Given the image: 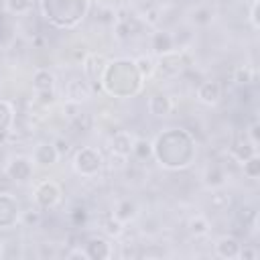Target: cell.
Segmentation results:
<instances>
[{
  "label": "cell",
  "mask_w": 260,
  "mask_h": 260,
  "mask_svg": "<svg viewBox=\"0 0 260 260\" xmlns=\"http://www.w3.org/2000/svg\"><path fill=\"white\" fill-rule=\"evenodd\" d=\"M195 154V138L189 130L183 128H167L152 142V156L167 171H183L191 167Z\"/></svg>",
  "instance_id": "6da1fadb"
},
{
  "label": "cell",
  "mask_w": 260,
  "mask_h": 260,
  "mask_svg": "<svg viewBox=\"0 0 260 260\" xmlns=\"http://www.w3.org/2000/svg\"><path fill=\"white\" fill-rule=\"evenodd\" d=\"M142 85H144V77L140 75L134 59L118 57L106 61L100 75V89H104L108 95L120 100L134 98L142 91Z\"/></svg>",
  "instance_id": "7a4b0ae2"
},
{
  "label": "cell",
  "mask_w": 260,
  "mask_h": 260,
  "mask_svg": "<svg viewBox=\"0 0 260 260\" xmlns=\"http://www.w3.org/2000/svg\"><path fill=\"white\" fill-rule=\"evenodd\" d=\"M45 20L61 30L75 28L89 12V0H39Z\"/></svg>",
  "instance_id": "3957f363"
},
{
  "label": "cell",
  "mask_w": 260,
  "mask_h": 260,
  "mask_svg": "<svg viewBox=\"0 0 260 260\" xmlns=\"http://www.w3.org/2000/svg\"><path fill=\"white\" fill-rule=\"evenodd\" d=\"M71 165H73V171H75L79 177L91 179V177H95V175L102 171V167H104V156H102V152H100L98 148H93V146H81V148L75 150Z\"/></svg>",
  "instance_id": "277c9868"
},
{
  "label": "cell",
  "mask_w": 260,
  "mask_h": 260,
  "mask_svg": "<svg viewBox=\"0 0 260 260\" xmlns=\"http://www.w3.org/2000/svg\"><path fill=\"white\" fill-rule=\"evenodd\" d=\"M63 197L61 185L53 179H45L35 187V203L39 209H53L59 205Z\"/></svg>",
  "instance_id": "5b68a950"
},
{
  "label": "cell",
  "mask_w": 260,
  "mask_h": 260,
  "mask_svg": "<svg viewBox=\"0 0 260 260\" xmlns=\"http://www.w3.org/2000/svg\"><path fill=\"white\" fill-rule=\"evenodd\" d=\"M32 165H35L32 158H28L24 154H16L6 162L4 173L8 179H12L16 183H26L32 177Z\"/></svg>",
  "instance_id": "8992f818"
},
{
  "label": "cell",
  "mask_w": 260,
  "mask_h": 260,
  "mask_svg": "<svg viewBox=\"0 0 260 260\" xmlns=\"http://www.w3.org/2000/svg\"><path fill=\"white\" fill-rule=\"evenodd\" d=\"M20 221V205L16 197L0 193V230H10Z\"/></svg>",
  "instance_id": "52a82bcc"
},
{
  "label": "cell",
  "mask_w": 260,
  "mask_h": 260,
  "mask_svg": "<svg viewBox=\"0 0 260 260\" xmlns=\"http://www.w3.org/2000/svg\"><path fill=\"white\" fill-rule=\"evenodd\" d=\"M63 95L67 102H73V104H79V102H85L89 100L91 95V83L85 79V77H73L71 81H67V85L63 87Z\"/></svg>",
  "instance_id": "ba28073f"
},
{
  "label": "cell",
  "mask_w": 260,
  "mask_h": 260,
  "mask_svg": "<svg viewBox=\"0 0 260 260\" xmlns=\"http://www.w3.org/2000/svg\"><path fill=\"white\" fill-rule=\"evenodd\" d=\"M83 254H85V258H89V260H108V258H112L114 250H112V244H110L106 238L95 236V238H89V240L85 242Z\"/></svg>",
  "instance_id": "9c48e42d"
},
{
  "label": "cell",
  "mask_w": 260,
  "mask_h": 260,
  "mask_svg": "<svg viewBox=\"0 0 260 260\" xmlns=\"http://www.w3.org/2000/svg\"><path fill=\"white\" fill-rule=\"evenodd\" d=\"M59 152H57V148H55V144L53 142H39L35 148H32V162L35 165H39V167H53L57 160H59Z\"/></svg>",
  "instance_id": "30bf717a"
},
{
  "label": "cell",
  "mask_w": 260,
  "mask_h": 260,
  "mask_svg": "<svg viewBox=\"0 0 260 260\" xmlns=\"http://www.w3.org/2000/svg\"><path fill=\"white\" fill-rule=\"evenodd\" d=\"M106 57L104 55H98V53H91V55H87L85 59H83V65H81V69H83V77L89 81V83H98V87H100V75H102V69H104V65H106Z\"/></svg>",
  "instance_id": "8fae6325"
},
{
  "label": "cell",
  "mask_w": 260,
  "mask_h": 260,
  "mask_svg": "<svg viewBox=\"0 0 260 260\" xmlns=\"http://www.w3.org/2000/svg\"><path fill=\"white\" fill-rule=\"evenodd\" d=\"M195 95L201 104L205 106H215L219 100H221V85L217 81H201L195 89Z\"/></svg>",
  "instance_id": "7c38bea8"
},
{
  "label": "cell",
  "mask_w": 260,
  "mask_h": 260,
  "mask_svg": "<svg viewBox=\"0 0 260 260\" xmlns=\"http://www.w3.org/2000/svg\"><path fill=\"white\" fill-rule=\"evenodd\" d=\"M132 146H134V138L126 130H120L110 138V150L114 156L128 158L132 154Z\"/></svg>",
  "instance_id": "4fadbf2b"
},
{
  "label": "cell",
  "mask_w": 260,
  "mask_h": 260,
  "mask_svg": "<svg viewBox=\"0 0 260 260\" xmlns=\"http://www.w3.org/2000/svg\"><path fill=\"white\" fill-rule=\"evenodd\" d=\"M240 248H242V244L234 236H221L215 242V254L223 260H236L240 256Z\"/></svg>",
  "instance_id": "5bb4252c"
},
{
  "label": "cell",
  "mask_w": 260,
  "mask_h": 260,
  "mask_svg": "<svg viewBox=\"0 0 260 260\" xmlns=\"http://www.w3.org/2000/svg\"><path fill=\"white\" fill-rule=\"evenodd\" d=\"M150 47H152V51H154L158 57L177 51V49H175V37H173L171 32H167V30H156V32L152 35V39H150Z\"/></svg>",
  "instance_id": "9a60e30c"
},
{
  "label": "cell",
  "mask_w": 260,
  "mask_h": 260,
  "mask_svg": "<svg viewBox=\"0 0 260 260\" xmlns=\"http://www.w3.org/2000/svg\"><path fill=\"white\" fill-rule=\"evenodd\" d=\"M146 106H148V112H150L152 116H156V118H165V116H169L171 110H173V102H171V98L165 95V93H152V95L148 98Z\"/></svg>",
  "instance_id": "2e32d148"
},
{
  "label": "cell",
  "mask_w": 260,
  "mask_h": 260,
  "mask_svg": "<svg viewBox=\"0 0 260 260\" xmlns=\"http://www.w3.org/2000/svg\"><path fill=\"white\" fill-rule=\"evenodd\" d=\"M32 89L35 91H53L55 89V75L49 69H37L32 73Z\"/></svg>",
  "instance_id": "e0dca14e"
},
{
  "label": "cell",
  "mask_w": 260,
  "mask_h": 260,
  "mask_svg": "<svg viewBox=\"0 0 260 260\" xmlns=\"http://www.w3.org/2000/svg\"><path fill=\"white\" fill-rule=\"evenodd\" d=\"M256 152H258V146H254L250 140H238L232 144V156L240 162H244L246 158H250Z\"/></svg>",
  "instance_id": "ac0fdd59"
},
{
  "label": "cell",
  "mask_w": 260,
  "mask_h": 260,
  "mask_svg": "<svg viewBox=\"0 0 260 260\" xmlns=\"http://www.w3.org/2000/svg\"><path fill=\"white\" fill-rule=\"evenodd\" d=\"M114 217L120 219L122 223H128L130 219L136 217V203L130 201V199H122V201L116 205V209H114Z\"/></svg>",
  "instance_id": "d6986e66"
},
{
  "label": "cell",
  "mask_w": 260,
  "mask_h": 260,
  "mask_svg": "<svg viewBox=\"0 0 260 260\" xmlns=\"http://www.w3.org/2000/svg\"><path fill=\"white\" fill-rule=\"evenodd\" d=\"M14 124V108L10 102L0 100V136L6 134Z\"/></svg>",
  "instance_id": "ffe728a7"
},
{
  "label": "cell",
  "mask_w": 260,
  "mask_h": 260,
  "mask_svg": "<svg viewBox=\"0 0 260 260\" xmlns=\"http://www.w3.org/2000/svg\"><path fill=\"white\" fill-rule=\"evenodd\" d=\"M4 10L8 14H14V16H20V14H28L32 10V4L35 0H4Z\"/></svg>",
  "instance_id": "44dd1931"
},
{
  "label": "cell",
  "mask_w": 260,
  "mask_h": 260,
  "mask_svg": "<svg viewBox=\"0 0 260 260\" xmlns=\"http://www.w3.org/2000/svg\"><path fill=\"white\" fill-rule=\"evenodd\" d=\"M223 179H225V175H223V171L217 165L207 167V171H205V185L207 187H211V189L221 187L223 185Z\"/></svg>",
  "instance_id": "7402d4cb"
},
{
  "label": "cell",
  "mask_w": 260,
  "mask_h": 260,
  "mask_svg": "<svg viewBox=\"0 0 260 260\" xmlns=\"http://www.w3.org/2000/svg\"><path fill=\"white\" fill-rule=\"evenodd\" d=\"M242 169H244V175L248 179H258L260 177V156H258V152L252 154L250 158H246L242 162Z\"/></svg>",
  "instance_id": "603a6c76"
},
{
  "label": "cell",
  "mask_w": 260,
  "mask_h": 260,
  "mask_svg": "<svg viewBox=\"0 0 260 260\" xmlns=\"http://www.w3.org/2000/svg\"><path fill=\"white\" fill-rule=\"evenodd\" d=\"M189 232L193 234V236H205L207 232H209V221H207V217H203V215H195V217H191L189 219Z\"/></svg>",
  "instance_id": "cb8c5ba5"
},
{
  "label": "cell",
  "mask_w": 260,
  "mask_h": 260,
  "mask_svg": "<svg viewBox=\"0 0 260 260\" xmlns=\"http://www.w3.org/2000/svg\"><path fill=\"white\" fill-rule=\"evenodd\" d=\"M234 81L238 85H248L254 81V71L248 67V65H238L234 69Z\"/></svg>",
  "instance_id": "d4e9b609"
},
{
  "label": "cell",
  "mask_w": 260,
  "mask_h": 260,
  "mask_svg": "<svg viewBox=\"0 0 260 260\" xmlns=\"http://www.w3.org/2000/svg\"><path fill=\"white\" fill-rule=\"evenodd\" d=\"M132 154L134 156H138V158H148V156H152V142H148V140H144V138H138V140H134V146H132Z\"/></svg>",
  "instance_id": "484cf974"
},
{
  "label": "cell",
  "mask_w": 260,
  "mask_h": 260,
  "mask_svg": "<svg viewBox=\"0 0 260 260\" xmlns=\"http://www.w3.org/2000/svg\"><path fill=\"white\" fill-rule=\"evenodd\" d=\"M136 61V67H138V71H140V75L146 79V77H150L152 73H154V69H156V65H154V61L150 59V57H146V55H142V57H138V59H134Z\"/></svg>",
  "instance_id": "4316f807"
},
{
  "label": "cell",
  "mask_w": 260,
  "mask_h": 260,
  "mask_svg": "<svg viewBox=\"0 0 260 260\" xmlns=\"http://www.w3.org/2000/svg\"><path fill=\"white\" fill-rule=\"evenodd\" d=\"M122 228H124V223H122L120 219H116L114 215L106 221V232H108L110 236H120V234H122Z\"/></svg>",
  "instance_id": "83f0119b"
},
{
  "label": "cell",
  "mask_w": 260,
  "mask_h": 260,
  "mask_svg": "<svg viewBox=\"0 0 260 260\" xmlns=\"http://www.w3.org/2000/svg\"><path fill=\"white\" fill-rule=\"evenodd\" d=\"M211 20V10L209 8H199L193 12V22L195 24H207Z\"/></svg>",
  "instance_id": "f1b7e54d"
},
{
  "label": "cell",
  "mask_w": 260,
  "mask_h": 260,
  "mask_svg": "<svg viewBox=\"0 0 260 260\" xmlns=\"http://www.w3.org/2000/svg\"><path fill=\"white\" fill-rule=\"evenodd\" d=\"M238 258H242V260H256V258H258V250H256V246L244 244V246L240 248V256H238Z\"/></svg>",
  "instance_id": "f546056e"
},
{
  "label": "cell",
  "mask_w": 260,
  "mask_h": 260,
  "mask_svg": "<svg viewBox=\"0 0 260 260\" xmlns=\"http://www.w3.org/2000/svg\"><path fill=\"white\" fill-rule=\"evenodd\" d=\"M258 0H252V4H250V24H252V28L254 30H258L260 28V22H258Z\"/></svg>",
  "instance_id": "4dcf8cb0"
},
{
  "label": "cell",
  "mask_w": 260,
  "mask_h": 260,
  "mask_svg": "<svg viewBox=\"0 0 260 260\" xmlns=\"http://www.w3.org/2000/svg\"><path fill=\"white\" fill-rule=\"evenodd\" d=\"M248 134H250V142H252L254 146H258V122H252V124H250Z\"/></svg>",
  "instance_id": "1f68e13d"
},
{
  "label": "cell",
  "mask_w": 260,
  "mask_h": 260,
  "mask_svg": "<svg viewBox=\"0 0 260 260\" xmlns=\"http://www.w3.org/2000/svg\"><path fill=\"white\" fill-rule=\"evenodd\" d=\"M53 144H55V148H57V152H59V154H65V152L69 150V142H67V140H63V138H57Z\"/></svg>",
  "instance_id": "d6a6232c"
},
{
  "label": "cell",
  "mask_w": 260,
  "mask_h": 260,
  "mask_svg": "<svg viewBox=\"0 0 260 260\" xmlns=\"http://www.w3.org/2000/svg\"><path fill=\"white\" fill-rule=\"evenodd\" d=\"M28 223H39V219H41V213L39 211H35V213H26V217H24Z\"/></svg>",
  "instance_id": "836d02e7"
},
{
  "label": "cell",
  "mask_w": 260,
  "mask_h": 260,
  "mask_svg": "<svg viewBox=\"0 0 260 260\" xmlns=\"http://www.w3.org/2000/svg\"><path fill=\"white\" fill-rule=\"evenodd\" d=\"M2 254H4V246L0 244V256H2Z\"/></svg>",
  "instance_id": "e575fe53"
}]
</instances>
